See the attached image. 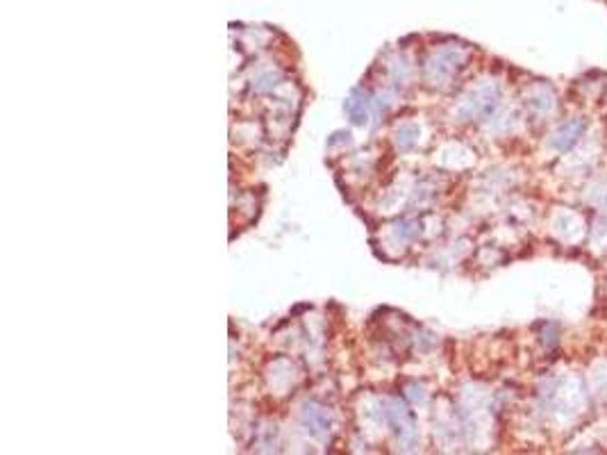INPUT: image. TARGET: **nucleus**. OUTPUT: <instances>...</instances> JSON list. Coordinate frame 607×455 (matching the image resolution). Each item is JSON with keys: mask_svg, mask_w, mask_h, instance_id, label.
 <instances>
[{"mask_svg": "<svg viewBox=\"0 0 607 455\" xmlns=\"http://www.w3.org/2000/svg\"><path fill=\"white\" fill-rule=\"evenodd\" d=\"M371 103H373V100L368 98V94H362V91L357 89V91H353V94H351V98L344 103V109H346V114L351 116L353 123L364 126L368 121V114H371Z\"/></svg>", "mask_w": 607, "mask_h": 455, "instance_id": "nucleus-1", "label": "nucleus"}, {"mask_svg": "<svg viewBox=\"0 0 607 455\" xmlns=\"http://www.w3.org/2000/svg\"><path fill=\"white\" fill-rule=\"evenodd\" d=\"M303 421H305V426H307V430H310L314 437H321V435H325L327 432V428H330V419H327V414H325V410L323 408H318V406H307L305 408V412H303Z\"/></svg>", "mask_w": 607, "mask_h": 455, "instance_id": "nucleus-2", "label": "nucleus"}, {"mask_svg": "<svg viewBox=\"0 0 607 455\" xmlns=\"http://www.w3.org/2000/svg\"><path fill=\"white\" fill-rule=\"evenodd\" d=\"M582 130H584V126L580 123H571V126H567V128H562L560 133H558V139H553V146L555 148H560V150H567L575 139H578L580 135H582Z\"/></svg>", "mask_w": 607, "mask_h": 455, "instance_id": "nucleus-3", "label": "nucleus"}, {"mask_svg": "<svg viewBox=\"0 0 607 455\" xmlns=\"http://www.w3.org/2000/svg\"><path fill=\"white\" fill-rule=\"evenodd\" d=\"M416 135H419V130L414 126H403L396 133V146L400 150H409L411 146L416 144Z\"/></svg>", "mask_w": 607, "mask_h": 455, "instance_id": "nucleus-4", "label": "nucleus"}, {"mask_svg": "<svg viewBox=\"0 0 607 455\" xmlns=\"http://www.w3.org/2000/svg\"><path fill=\"white\" fill-rule=\"evenodd\" d=\"M416 224H411V221H398L396 224V235L403 237V239H411L416 237Z\"/></svg>", "mask_w": 607, "mask_h": 455, "instance_id": "nucleus-5", "label": "nucleus"}]
</instances>
